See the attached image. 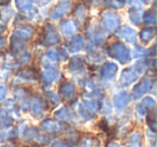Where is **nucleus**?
I'll return each instance as SVG.
<instances>
[{"label": "nucleus", "mask_w": 157, "mask_h": 147, "mask_svg": "<svg viewBox=\"0 0 157 147\" xmlns=\"http://www.w3.org/2000/svg\"><path fill=\"white\" fill-rule=\"evenodd\" d=\"M108 54L121 63H128L131 59L130 51L122 42H114L108 47Z\"/></svg>", "instance_id": "nucleus-1"}, {"label": "nucleus", "mask_w": 157, "mask_h": 147, "mask_svg": "<svg viewBox=\"0 0 157 147\" xmlns=\"http://www.w3.org/2000/svg\"><path fill=\"white\" fill-rule=\"evenodd\" d=\"M101 25L105 30L109 32H115L121 25V16L112 11L103 12L101 16Z\"/></svg>", "instance_id": "nucleus-2"}, {"label": "nucleus", "mask_w": 157, "mask_h": 147, "mask_svg": "<svg viewBox=\"0 0 157 147\" xmlns=\"http://www.w3.org/2000/svg\"><path fill=\"white\" fill-rule=\"evenodd\" d=\"M71 0H60L51 11L50 17L54 21L60 20L61 17H63V16L69 13L70 10H71Z\"/></svg>", "instance_id": "nucleus-3"}, {"label": "nucleus", "mask_w": 157, "mask_h": 147, "mask_svg": "<svg viewBox=\"0 0 157 147\" xmlns=\"http://www.w3.org/2000/svg\"><path fill=\"white\" fill-rule=\"evenodd\" d=\"M105 29L100 28L98 25H90L87 28V37L88 39L92 42H94L95 44H102L103 42L105 41V32H103Z\"/></svg>", "instance_id": "nucleus-4"}, {"label": "nucleus", "mask_w": 157, "mask_h": 147, "mask_svg": "<svg viewBox=\"0 0 157 147\" xmlns=\"http://www.w3.org/2000/svg\"><path fill=\"white\" fill-rule=\"evenodd\" d=\"M42 41L45 45H56L59 43V37L57 32L55 31L54 27L51 24H46L44 26V36L42 38Z\"/></svg>", "instance_id": "nucleus-5"}, {"label": "nucleus", "mask_w": 157, "mask_h": 147, "mask_svg": "<svg viewBox=\"0 0 157 147\" xmlns=\"http://www.w3.org/2000/svg\"><path fill=\"white\" fill-rule=\"evenodd\" d=\"M152 87V80L150 77H144L141 82L138 83L132 89V98L133 99H140L145 92H147Z\"/></svg>", "instance_id": "nucleus-6"}, {"label": "nucleus", "mask_w": 157, "mask_h": 147, "mask_svg": "<svg viewBox=\"0 0 157 147\" xmlns=\"http://www.w3.org/2000/svg\"><path fill=\"white\" fill-rule=\"evenodd\" d=\"M117 65H115L114 62H105V65L101 67L100 70V75L105 80H113L115 77L116 73H117Z\"/></svg>", "instance_id": "nucleus-7"}, {"label": "nucleus", "mask_w": 157, "mask_h": 147, "mask_svg": "<svg viewBox=\"0 0 157 147\" xmlns=\"http://www.w3.org/2000/svg\"><path fill=\"white\" fill-rule=\"evenodd\" d=\"M60 30L63 35L65 36H72L78 31V25L71 18L65 20L60 23Z\"/></svg>", "instance_id": "nucleus-8"}, {"label": "nucleus", "mask_w": 157, "mask_h": 147, "mask_svg": "<svg viewBox=\"0 0 157 147\" xmlns=\"http://www.w3.org/2000/svg\"><path fill=\"white\" fill-rule=\"evenodd\" d=\"M33 33H35V29L29 25L20 26L14 30V36H16L22 40H30Z\"/></svg>", "instance_id": "nucleus-9"}, {"label": "nucleus", "mask_w": 157, "mask_h": 147, "mask_svg": "<svg viewBox=\"0 0 157 147\" xmlns=\"http://www.w3.org/2000/svg\"><path fill=\"white\" fill-rule=\"evenodd\" d=\"M120 37L124 41H127L129 43H136V41H137V32L135 29L129 26H124L121 29Z\"/></svg>", "instance_id": "nucleus-10"}, {"label": "nucleus", "mask_w": 157, "mask_h": 147, "mask_svg": "<svg viewBox=\"0 0 157 147\" xmlns=\"http://www.w3.org/2000/svg\"><path fill=\"white\" fill-rule=\"evenodd\" d=\"M129 102H130V96L125 91H121L113 97V103L117 108H124L125 106L128 105Z\"/></svg>", "instance_id": "nucleus-11"}, {"label": "nucleus", "mask_w": 157, "mask_h": 147, "mask_svg": "<svg viewBox=\"0 0 157 147\" xmlns=\"http://www.w3.org/2000/svg\"><path fill=\"white\" fill-rule=\"evenodd\" d=\"M138 80V73L131 68L123 70L122 75H121V81L124 85H129L135 83Z\"/></svg>", "instance_id": "nucleus-12"}, {"label": "nucleus", "mask_w": 157, "mask_h": 147, "mask_svg": "<svg viewBox=\"0 0 157 147\" xmlns=\"http://www.w3.org/2000/svg\"><path fill=\"white\" fill-rule=\"evenodd\" d=\"M59 93L65 99H70L75 93V86L71 82H65L59 86Z\"/></svg>", "instance_id": "nucleus-13"}, {"label": "nucleus", "mask_w": 157, "mask_h": 147, "mask_svg": "<svg viewBox=\"0 0 157 147\" xmlns=\"http://www.w3.org/2000/svg\"><path fill=\"white\" fill-rule=\"evenodd\" d=\"M68 46H69V50L73 53L81 51L82 48L85 46V42H84L83 37L80 35H76V36H74V37H72L69 44H68Z\"/></svg>", "instance_id": "nucleus-14"}, {"label": "nucleus", "mask_w": 157, "mask_h": 147, "mask_svg": "<svg viewBox=\"0 0 157 147\" xmlns=\"http://www.w3.org/2000/svg\"><path fill=\"white\" fill-rule=\"evenodd\" d=\"M45 101L41 99H36L33 103V106H31V113L33 115L36 117V118H40L44 115V112H45Z\"/></svg>", "instance_id": "nucleus-15"}, {"label": "nucleus", "mask_w": 157, "mask_h": 147, "mask_svg": "<svg viewBox=\"0 0 157 147\" xmlns=\"http://www.w3.org/2000/svg\"><path fill=\"white\" fill-rule=\"evenodd\" d=\"M10 46H11V51L15 54H20V53L24 52V50L26 48V44L22 39H20L16 36H12L11 41H10Z\"/></svg>", "instance_id": "nucleus-16"}, {"label": "nucleus", "mask_w": 157, "mask_h": 147, "mask_svg": "<svg viewBox=\"0 0 157 147\" xmlns=\"http://www.w3.org/2000/svg\"><path fill=\"white\" fill-rule=\"evenodd\" d=\"M84 65H85V62H84L83 57L73 56V57H71V59L69 60L68 68H69V70H71V71H78V70L83 69Z\"/></svg>", "instance_id": "nucleus-17"}, {"label": "nucleus", "mask_w": 157, "mask_h": 147, "mask_svg": "<svg viewBox=\"0 0 157 147\" xmlns=\"http://www.w3.org/2000/svg\"><path fill=\"white\" fill-rule=\"evenodd\" d=\"M15 6L22 13H28L33 9V0H15Z\"/></svg>", "instance_id": "nucleus-18"}, {"label": "nucleus", "mask_w": 157, "mask_h": 147, "mask_svg": "<svg viewBox=\"0 0 157 147\" xmlns=\"http://www.w3.org/2000/svg\"><path fill=\"white\" fill-rule=\"evenodd\" d=\"M58 77V72L54 68H48L45 71L42 73V80L45 84H51Z\"/></svg>", "instance_id": "nucleus-19"}, {"label": "nucleus", "mask_w": 157, "mask_h": 147, "mask_svg": "<svg viewBox=\"0 0 157 147\" xmlns=\"http://www.w3.org/2000/svg\"><path fill=\"white\" fill-rule=\"evenodd\" d=\"M41 129L43 130L44 132H48V133L55 132L59 129V123H57V121L53 120V119H45L44 121H42Z\"/></svg>", "instance_id": "nucleus-20"}, {"label": "nucleus", "mask_w": 157, "mask_h": 147, "mask_svg": "<svg viewBox=\"0 0 157 147\" xmlns=\"http://www.w3.org/2000/svg\"><path fill=\"white\" fill-rule=\"evenodd\" d=\"M155 36V28L154 27H145L140 31V40L143 43H148Z\"/></svg>", "instance_id": "nucleus-21"}, {"label": "nucleus", "mask_w": 157, "mask_h": 147, "mask_svg": "<svg viewBox=\"0 0 157 147\" xmlns=\"http://www.w3.org/2000/svg\"><path fill=\"white\" fill-rule=\"evenodd\" d=\"M146 121H147L150 129L153 132L156 131V112H155L154 108H152L146 113Z\"/></svg>", "instance_id": "nucleus-22"}, {"label": "nucleus", "mask_w": 157, "mask_h": 147, "mask_svg": "<svg viewBox=\"0 0 157 147\" xmlns=\"http://www.w3.org/2000/svg\"><path fill=\"white\" fill-rule=\"evenodd\" d=\"M129 20L136 26L140 25V22H141V13H140V10L138 8H132L129 11Z\"/></svg>", "instance_id": "nucleus-23"}, {"label": "nucleus", "mask_w": 157, "mask_h": 147, "mask_svg": "<svg viewBox=\"0 0 157 147\" xmlns=\"http://www.w3.org/2000/svg\"><path fill=\"white\" fill-rule=\"evenodd\" d=\"M103 3L110 9H122L126 3V0H103Z\"/></svg>", "instance_id": "nucleus-24"}, {"label": "nucleus", "mask_w": 157, "mask_h": 147, "mask_svg": "<svg viewBox=\"0 0 157 147\" xmlns=\"http://www.w3.org/2000/svg\"><path fill=\"white\" fill-rule=\"evenodd\" d=\"M17 75L20 76V77H23V78H25V80H28V81L36 80V78H37L35 70H33V69H23L18 72Z\"/></svg>", "instance_id": "nucleus-25"}, {"label": "nucleus", "mask_w": 157, "mask_h": 147, "mask_svg": "<svg viewBox=\"0 0 157 147\" xmlns=\"http://www.w3.org/2000/svg\"><path fill=\"white\" fill-rule=\"evenodd\" d=\"M143 21L147 25H155L156 24V11L154 9L147 11L143 15Z\"/></svg>", "instance_id": "nucleus-26"}, {"label": "nucleus", "mask_w": 157, "mask_h": 147, "mask_svg": "<svg viewBox=\"0 0 157 147\" xmlns=\"http://www.w3.org/2000/svg\"><path fill=\"white\" fill-rule=\"evenodd\" d=\"M74 13H75V16L80 21H84L87 17V10H86V8L83 5L76 6L75 10H74Z\"/></svg>", "instance_id": "nucleus-27"}, {"label": "nucleus", "mask_w": 157, "mask_h": 147, "mask_svg": "<svg viewBox=\"0 0 157 147\" xmlns=\"http://www.w3.org/2000/svg\"><path fill=\"white\" fill-rule=\"evenodd\" d=\"M141 104L146 108V110L150 111V110H152V108L155 107V105H156V102H155V100L153 99L152 97H145L143 100H142Z\"/></svg>", "instance_id": "nucleus-28"}, {"label": "nucleus", "mask_w": 157, "mask_h": 147, "mask_svg": "<svg viewBox=\"0 0 157 147\" xmlns=\"http://www.w3.org/2000/svg\"><path fill=\"white\" fill-rule=\"evenodd\" d=\"M146 54H150V52L145 51L143 47H141V46H136L132 50V56L135 57V58H139V57H142Z\"/></svg>", "instance_id": "nucleus-29"}, {"label": "nucleus", "mask_w": 157, "mask_h": 147, "mask_svg": "<svg viewBox=\"0 0 157 147\" xmlns=\"http://www.w3.org/2000/svg\"><path fill=\"white\" fill-rule=\"evenodd\" d=\"M54 116L58 119H61V120H67L68 118V111L66 107H61L59 108L58 111L54 113Z\"/></svg>", "instance_id": "nucleus-30"}, {"label": "nucleus", "mask_w": 157, "mask_h": 147, "mask_svg": "<svg viewBox=\"0 0 157 147\" xmlns=\"http://www.w3.org/2000/svg\"><path fill=\"white\" fill-rule=\"evenodd\" d=\"M84 147H98L99 142L95 138H87L83 141Z\"/></svg>", "instance_id": "nucleus-31"}, {"label": "nucleus", "mask_w": 157, "mask_h": 147, "mask_svg": "<svg viewBox=\"0 0 157 147\" xmlns=\"http://www.w3.org/2000/svg\"><path fill=\"white\" fill-rule=\"evenodd\" d=\"M18 61H20L21 63H24V65H27V63L30 61V54H28V53H23L22 55L20 56V58H18Z\"/></svg>", "instance_id": "nucleus-32"}, {"label": "nucleus", "mask_w": 157, "mask_h": 147, "mask_svg": "<svg viewBox=\"0 0 157 147\" xmlns=\"http://www.w3.org/2000/svg\"><path fill=\"white\" fill-rule=\"evenodd\" d=\"M144 69H145V65H144L143 61H140V62H137V63L135 65V68H133V70H135V71L137 72L138 74L143 73Z\"/></svg>", "instance_id": "nucleus-33"}, {"label": "nucleus", "mask_w": 157, "mask_h": 147, "mask_svg": "<svg viewBox=\"0 0 157 147\" xmlns=\"http://www.w3.org/2000/svg\"><path fill=\"white\" fill-rule=\"evenodd\" d=\"M53 147H74L73 144H71V143H69L68 141H66V142H55L54 144H53Z\"/></svg>", "instance_id": "nucleus-34"}, {"label": "nucleus", "mask_w": 157, "mask_h": 147, "mask_svg": "<svg viewBox=\"0 0 157 147\" xmlns=\"http://www.w3.org/2000/svg\"><path fill=\"white\" fill-rule=\"evenodd\" d=\"M46 96H48V98H50V100L53 102L54 104H57L59 102V99H58V97H57L56 95H55L54 92H52V91H48V93H46Z\"/></svg>", "instance_id": "nucleus-35"}, {"label": "nucleus", "mask_w": 157, "mask_h": 147, "mask_svg": "<svg viewBox=\"0 0 157 147\" xmlns=\"http://www.w3.org/2000/svg\"><path fill=\"white\" fill-rule=\"evenodd\" d=\"M7 93H8L7 89H6L5 87L0 86V102L3 101V100L6 99V97H7Z\"/></svg>", "instance_id": "nucleus-36"}, {"label": "nucleus", "mask_w": 157, "mask_h": 147, "mask_svg": "<svg viewBox=\"0 0 157 147\" xmlns=\"http://www.w3.org/2000/svg\"><path fill=\"white\" fill-rule=\"evenodd\" d=\"M36 2L39 7H44V6L48 5L51 2V0H36Z\"/></svg>", "instance_id": "nucleus-37"}, {"label": "nucleus", "mask_w": 157, "mask_h": 147, "mask_svg": "<svg viewBox=\"0 0 157 147\" xmlns=\"http://www.w3.org/2000/svg\"><path fill=\"white\" fill-rule=\"evenodd\" d=\"M6 44H7V41H6V38L0 37V51L2 50V48H5V47H6Z\"/></svg>", "instance_id": "nucleus-38"}, {"label": "nucleus", "mask_w": 157, "mask_h": 147, "mask_svg": "<svg viewBox=\"0 0 157 147\" xmlns=\"http://www.w3.org/2000/svg\"><path fill=\"white\" fill-rule=\"evenodd\" d=\"M11 0H0V6H7Z\"/></svg>", "instance_id": "nucleus-39"}, {"label": "nucleus", "mask_w": 157, "mask_h": 147, "mask_svg": "<svg viewBox=\"0 0 157 147\" xmlns=\"http://www.w3.org/2000/svg\"><path fill=\"white\" fill-rule=\"evenodd\" d=\"M128 147H140V146H139V144H138V142H132Z\"/></svg>", "instance_id": "nucleus-40"}, {"label": "nucleus", "mask_w": 157, "mask_h": 147, "mask_svg": "<svg viewBox=\"0 0 157 147\" xmlns=\"http://www.w3.org/2000/svg\"><path fill=\"white\" fill-rule=\"evenodd\" d=\"M140 1H142V2H144V3H151L152 1H154V0H140Z\"/></svg>", "instance_id": "nucleus-41"}, {"label": "nucleus", "mask_w": 157, "mask_h": 147, "mask_svg": "<svg viewBox=\"0 0 157 147\" xmlns=\"http://www.w3.org/2000/svg\"><path fill=\"white\" fill-rule=\"evenodd\" d=\"M1 147H14L13 145H11V144H6V145H3V146H1Z\"/></svg>", "instance_id": "nucleus-42"}]
</instances>
